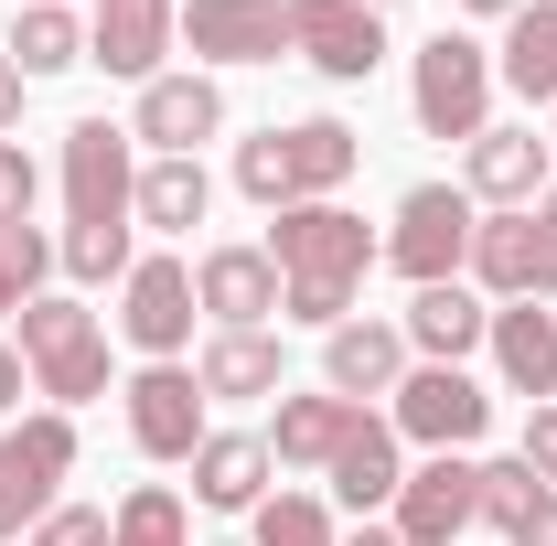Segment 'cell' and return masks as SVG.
Returning <instances> with one entry per match:
<instances>
[{"label": "cell", "instance_id": "obj_25", "mask_svg": "<svg viewBox=\"0 0 557 546\" xmlns=\"http://www.w3.org/2000/svg\"><path fill=\"white\" fill-rule=\"evenodd\" d=\"M354 429H364L354 397H333V386H311V397H300V386H289L278 418H269V461H278V472H333V450H344Z\"/></svg>", "mask_w": 557, "mask_h": 546}, {"label": "cell", "instance_id": "obj_34", "mask_svg": "<svg viewBox=\"0 0 557 546\" xmlns=\"http://www.w3.org/2000/svg\"><path fill=\"white\" fill-rule=\"evenodd\" d=\"M33 204H44V161L22 139H0V225H33Z\"/></svg>", "mask_w": 557, "mask_h": 546}, {"label": "cell", "instance_id": "obj_11", "mask_svg": "<svg viewBox=\"0 0 557 546\" xmlns=\"http://www.w3.org/2000/svg\"><path fill=\"white\" fill-rule=\"evenodd\" d=\"M386 525H397L408 546H461L472 525H483V461H472V450H429V461H408Z\"/></svg>", "mask_w": 557, "mask_h": 546}, {"label": "cell", "instance_id": "obj_30", "mask_svg": "<svg viewBox=\"0 0 557 546\" xmlns=\"http://www.w3.org/2000/svg\"><path fill=\"white\" fill-rule=\"evenodd\" d=\"M54 269H65L75 289H119V278L139 269V225H65V236H54Z\"/></svg>", "mask_w": 557, "mask_h": 546}, {"label": "cell", "instance_id": "obj_45", "mask_svg": "<svg viewBox=\"0 0 557 546\" xmlns=\"http://www.w3.org/2000/svg\"><path fill=\"white\" fill-rule=\"evenodd\" d=\"M214 546H236V536H214Z\"/></svg>", "mask_w": 557, "mask_h": 546}, {"label": "cell", "instance_id": "obj_3", "mask_svg": "<svg viewBox=\"0 0 557 546\" xmlns=\"http://www.w3.org/2000/svg\"><path fill=\"white\" fill-rule=\"evenodd\" d=\"M493 97H504V86H493V44L483 33L450 22V33H429V44L408 54V119H418V139H461V150H472V139L493 129Z\"/></svg>", "mask_w": 557, "mask_h": 546}, {"label": "cell", "instance_id": "obj_38", "mask_svg": "<svg viewBox=\"0 0 557 546\" xmlns=\"http://www.w3.org/2000/svg\"><path fill=\"white\" fill-rule=\"evenodd\" d=\"M504 546H557V482H547V493H536V504H525V525H515V536H504Z\"/></svg>", "mask_w": 557, "mask_h": 546}, {"label": "cell", "instance_id": "obj_40", "mask_svg": "<svg viewBox=\"0 0 557 546\" xmlns=\"http://www.w3.org/2000/svg\"><path fill=\"white\" fill-rule=\"evenodd\" d=\"M450 11H472V22H515L525 0H450Z\"/></svg>", "mask_w": 557, "mask_h": 546}, {"label": "cell", "instance_id": "obj_44", "mask_svg": "<svg viewBox=\"0 0 557 546\" xmlns=\"http://www.w3.org/2000/svg\"><path fill=\"white\" fill-rule=\"evenodd\" d=\"M547 139H557V108H547Z\"/></svg>", "mask_w": 557, "mask_h": 546}, {"label": "cell", "instance_id": "obj_36", "mask_svg": "<svg viewBox=\"0 0 557 546\" xmlns=\"http://www.w3.org/2000/svg\"><path fill=\"white\" fill-rule=\"evenodd\" d=\"M515 461H525L536 482H557V397H547V408H525V439H515Z\"/></svg>", "mask_w": 557, "mask_h": 546}, {"label": "cell", "instance_id": "obj_27", "mask_svg": "<svg viewBox=\"0 0 557 546\" xmlns=\"http://www.w3.org/2000/svg\"><path fill=\"white\" fill-rule=\"evenodd\" d=\"M493 86L525 97V108H557V0H525L493 44Z\"/></svg>", "mask_w": 557, "mask_h": 546}, {"label": "cell", "instance_id": "obj_16", "mask_svg": "<svg viewBox=\"0 0 557 546\" xmlns=\"http://www.w3.org/2000/svg\"><path fill=\"white\" fill-rule=\"evenodd\" d=\"M289 54L322 86H364L386 65V11H364V0H289Z\"/></svg>", "mask_w": 557, "mask_h": 546}, {"label": "cell", "instance_id": "obj_10", "mask_svg": "<svg viewBox=\"0 0 557 546\" xmlns=\"http://www.w3.org/2000/svg\"><path fill=\"white\" fill-rule=\"evenodd\" d=\"M119 408H129V450L161 461V472H183L214 439V397L194 386V364H139L129 386H119Z\"/></svg>", "mask_w": 557, "mask_h": 546}, {"label": "cell", "instance_id": "obj_7", "mask_svg": "<svg viewBox=\"0 0 557 546\" xmlns=\"http://www.w3.org/2000/svg\"><path fill=\"white\" fill-rule=\"evenodd\" d=\"M194 258H172V247H150L129 278H119V343H129L139 364H194Z\"/></svg>", "mask_w": 557, "mask_h": 546}, {"label": "cell", "instance_id": "obj_31", "mask_svg": "<svg viewBox=\"0 0 557 546\" xmlns=\"http://www.w3.org/2000/svg\"><path fill=\"white\" fill-rule=\"evenodd\" d=\"M247 546H344V525H333V504H322V493L278 482L269 504L247 514Z\"/></svg>", "mask_w": 557, "mask_h": 546}, {"label": "cell", "instance_id": "obj_5", "mask_svg": "<svg viewBox=\"0 0 557 546\" xmlns=\"http://www.w3.org/2000/svg\"><path fill=\"white\" fill-rule=\"evenodd\" d=\"M75 482V418L65 408H22L0 429V546H22Z\"/></svg>", "mask_w": 557, "mask_h": 546}, {"label": "cell", "instance_id": "obj_39", "mask_svg": "<svg viewBox=\"0 0 557 546\" xmlns=\"http://www.w3.org/2000/svg\"><path fill=\"white\" fill-rule=\"evenodd\" d=\"M22 397H33V364H22V343H0V418H22Z\"/></svg>", "mask_w": 557, "mask_h": 546}, {"label": "cell", "instance_id": "obj_29", "mask_svg": "<svg viewBox=\"0 0 557 546\" xmlns=\"http://www.w3.org/2000/svg\"><path fill=\"white\" fill-rule=\"evenodd\" d=\"M108 546H194V504L172 482H129L108 504Z\"/></svg>", "mask_w": 557, "mask_h": 546}, {"label": "cell", "instance_id": "obj_21", "mask_svg": "<svg viewBox=\"0 0 557 546\" xmlns=\"http://www.w3.org/2000/svg\"><path fill=\"white\" fill-rule=\"evenodd\" d=\"M397 333H408V364H472L483 333H493V300L472 278H440V289H408Z\"/></svg>", "mask_w": 557, "mask_h": 546}, {"label": "cell", "instance_id": "obj_43", "mask_svg": "<svg viewBox=\"0 0 557 546\" xmlns=\"http://www.w3.org/2000/svg\"><path fill=\"white\" fill-rule=\"evenodd\" d=\"M364 11H408V0H364Z\"/></svg>", "mask_w": 557, "mask_h": 546}, {"label": "cell", "instance_id": "obj_23", "mask_svg": "<svg viewBox=\"0 0 557 546\" xmlns=\"http://www.w3.org/2000/svg\"><path fill=\"white\" fill-rule=\"evenodd\" d=\"M194 386L225 397V408L289 397V343H278V333H205V343H194Z\"/></svg>", "mask_w": 557, "mask_h": 546}, {"label": "cell", "instance_id": "obj_41", "mask_svg": "<svg viewBox=\"0 0 557 546\" xmlns=\"http://www.w3.org/2000/svg\"><path fill=\"white\" fill-rule=\"evenodd\" d=\"M344 546H408V536H397V525H386V514H375V525H354Z\"/></svg>", "mask_w": 557, "mask_h": 546}, {"label": "cell", "instance_id": "obj_13", "mask_svg": "<svg viewBox=\"0 0 557 546\" xmlns=\"http://www.w3.org/2000/svg\"><path fill=\"white\" fill-rule=\"evenodd\" d=\"M129 139L150 150V161H205V139H225V86H214L205 65L150 75L139 108H129Z\"/></svg>", "mask_w": 557, "mask_h": 546}, {"label": "cell", "instance_id": "obj_19", "mask_svg": "<svg viewBox=\"0 0 557 546\" xmlns=\"http://www.w3.org/2000/svg\"><path fill=\"white\" fill-rule=\"evenodd\" d=\"M397 375H408V333L386 322V311H354L322 333V386L354 397V408H375V397H397Z\"/></svg>", "mask_w": 557, "mask_h": 546}, {"label": "cell", "instance_id": "obj_2", "mask_svg": "<svg viewBox=\"0 0 557 546\" xmlns=\"http://www.w3.org/2000/svg\"><path fill=\"white\" fill-rule=\"evenodd\" d=\"M364 172V129H344V119H289V129H247L236 139V194L247 204H344V183Z\"/></svg>", "mask_w": 557, "mask_h": 546}, {"label": "cell", "instance_id": "obj_42", "mask_svg": "<svg viewBox=\"0 0 557 546\" xmlns=\"http://www.w3.org/2000/svg\"><path fill=\"white\" fill-rule=\"evenodd\" d=\"M536 225H557V183H547V194H536Z\"/></svg>", "mask_w": 557, "mask_h": 546}, {"label": "cell", "instance_id": "obj_15", "mask_svg": "<svg viewBox=\"0 0 557 546\" xmlns=\"http://www.w3.org/2000/svg\"><path fill=\"white\" fill-rule=\"evenodd\" d=\"M557 183V139H536V119H493L472 150H461V194L483 214H525Z\"/></svg>", "mask_w": 557, "mask_h": 546}, {"label": "cell", "instance_id": "obj_4", "mask_svg": "<svg viewBox=\"0 0 557 546\" xmlns=\"http://www.w3.org/2000/svg\"><path fill=\"white\" fill-rule=\"evenodd\" d=\"M22 364H33V397L44 408H97L108 397V322L75 300V289H44L22 300Z\"/></svg>", "mask_w": 557, "mask_h": 546}, {"label": "cell", "instance_id": "obj_26", "mask_svg": "<svg viewBox=\"0 0 557 546\" xmlns=\"http://www.w3.org/2000/svg\"><path fill=\"white\" fill-rule=\"evenodd\" d=\"M0 54L33 75V86H44V75H75V65H86V11H75V0H11Z\"/></svg>", "mask_w": 557, "mask_h": 546}, {"label": "cell", "instance_id": "obj_24", "mask_svg": "<svg viewBox=\"0 0 557 546\" xmlns=\"http://www.w3.org/2000/svg\"><path fill=\"white\" fill-rule=\"evenodd\" d=\"M183 472H194V504H205V514H258L278 461H269V429H214Z\"/></svg>", "mask_w": 557, "mask_h": 546}, {"label": "cell", "instance_id": "obj_18", "mask_svg": "<svg viewBox=\"0 0 557 546\" xmlns=\"http://www.w3.org/2000/svg\"><path fill=\"white\" fill-rule=\"evenodd\" d=\"M183 44L194 65H278L289 54V0H183Z\"/></svg>", "mask_w": 557, "mask_h": 546}, {"label": "cell", "instance_id": "obj_28", "mask_svg": "<svg viewBox=\"0 0 557 546\" xmlns=\"http://www.w3.org/2000/svg\"><path fill=\"white\" fill-rule=\"evenodd\" d=\"M205 214H214V172H205V161H139L129 225H150V236H194Z\"/></svg>", "mask_w": 557, "mask_h": 546}, {"label": "cell", "instance_id": "obj_1", "mask_svg": "<svg viewBox=\"0 0 557 546\" xmlns=\"http://www.w3.org/2000/svg\"><path fill=\"white\" fill-rule=\"evenodd\" d=\"M258 247L278 258V322H300V333L354 322V289H364L375 258H386V236H375L354 204H289V214H269Z\"/></svg>", "mask_w": 557, "mask_h": 546}, {"label": "cell", "instance_id": "obj_32", "mask_svg": "<svg viewBox=\"0 0 557 546\" xmlns=\"http://www.w3.org/2000/svg\"><path fill=\"white\" fill-rule=\"evenodd\" d=\"M44 278H54V236L0 225V322H22V300H44Z\"/></svg>", "mask_w": 557, "mask_h": 546}, {"label": "cell", "instance_id": "obj_8", "mask_svg": "<svg viewBox=\"0 0 557 546\" xmlns=\"http://www.w3.org/2000/svg\"><path fill=\"white\" fill-rule=\"evenodd\" d=\"M386 429L418 439V450H483L493 386L472 375V364H408V375H397V397H386Z\"/></svg>", "mask_w": 557, "mask_h": 546}, {"label": "cell", "instance_id": "obj_20", "mask_svg": "<svg viewBox=\"0 0 557 546\" xmlns=\"http://www.w3.org/2000/svg\"><path fill=\"white\" fill-rule=\"evenodd\" d=\"M483 353H493V386H504V397H525V408L557 397V311L547 300H493Z\"/></svg>", "mask_w": 557, "mask_h": 546}, {"label": "cell", "instance_id": "obj_14", "mask_svg": "<svg viewBox=\"0 0 557 546\" xmlns=\"http://www.w3.org/2000/svg\"><path fill=\"white\" fill-rule=\"evenodd\" d=\"M461 278H472L483 300H547L557 311V225H536V204L525 214H483Z\"/></svg>", "mask_w": 557, "mask_h": 546}, {"label": "cell", "instance_id": "obj_37", "mask_svg": "<svg viewBox=\"0 0 557 546\" xmlns=\"http://www.w3.org/2000/svg\"><path fill=\"white\" fill-rule=\"evenodd\" d=\"M22 108H33V75L0 54V139H22Z\"/></svg>", "mask_w": 557, "mask_h": 546}, {"label": "cell", "instance_id": "obj_22", "mask_svg": "<svg viewBox=\"0 0 557 546\" xmlns=\"http://www.w3.org/2000/svg\"><path fill=\"white\" fill-rule=\"evenodd\" d=\"M322 482H333V504H344L354 525H375V514L397 504V482H408V439L386 429V408H364V429L333 450V472H322Z\"/></svg>", "mask_w": 557, "mask_h": 546}, {"label": "cell", "instance_id": "obj_6", "mask_svg": "<svg viewBox=\"0 0 557 546\" xmlns=\"http://www.w3.org/2000/svg\"><path fill=\"white\" fill-rule=\"evenodd\" d=\"M472 225H483V204L461 183H408L397 214H386V258L375 269H397L408 289H440V278L472 269Z\"/></svg>", "mask_w": 557, "mask_h": 546}, {"label": "cell", "instance_id": "obj_17", "mask_svg": "<svg viewBox=\"0 0 557 546\" xmlns=\"http://www.w3.org/2000/svg\"><path fill=\"white\" fill-rule=\"evenodd\" d=\"M194 300H205L214 333H278V258L247 247V236H225V247L194 258Z\"/></svg>", "mask_w": 557, "mask_h": 546}, {"label": "cell", "instance_id": "obj_33", "mask_svg": "<svg viewBox=\"0 0 557 546\" xmlns=\"http://www.w3.org/2000/svg\"><path fill=\"white\" fill-rule=\"evenodd\" d=\"M536 493H547V482L525 472V461H515V450H504V461H483V525H493V536H515V525H525V504H536Z\"/></svg>", "mask_w": 557, "mask_h": 546}, {"label": "cell", "instance_id": "obj_12", "mask_svg": "<svg viewBox=\"0 0 557 546\" xmlns=\"http://www.w3.org/2000/svg\"><path fill=\"white\" fill-rule=\"evenodd\" d=\"M183 54V0H86V65L119 75V86H150Z\"/></svg>", "mask_w": 557, "mask_h": 546}, {"label": "cell", "instance_id": "obj_35", "mask_svg": "<svg viewBox=\"0 0 557 546\" xmlns=\"http://www.w3.org/2000/svg\"><path fill=\"white\" fill-rule=\"evenodd\" d=\"M22 546H108V504H54Z\"/></svg>", "mask_w": 557, "mask_h": 546}, {"label": "cell", "instance_id": "obj_9", "mask_svg": "<svg viewBox=\"0 0 557 546\" xmlns=\"http://www.w3.org/2000/svg\"><path fill=\"white\" fill-rule=\"evenodd\" d=\"M54 183H65V225H129L139 194V139L119 119H75L54 139Z\"/></svg>", "mask_w": 557, "mask_h": 546}]
</instances>
